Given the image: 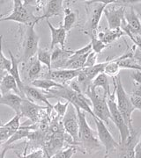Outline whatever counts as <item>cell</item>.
<instances>
[{
	"label": "cell",
	"instance_id": "cell-1",
	"mask_svg": "<svg viewBox=\"0 0 141 158\" xmlns=\"http://www.w3.org/2000/svg\"><path fill=\"white\" fill-rule=\"evenodd\" d=\"M46 98H63L73 105L75 107L83 110L86 113H88L94 117V113L91 107V102L84 96L83 93L77 92L73 90L69 85H64L61 88L51 89L49 91H44Z\"/></svg>",
	"mask_w": 141,
	"mask_h": 158
},
{
	"label": "cell",
	"instance_id": "cell-2",
	"mask_svg": "<svg viewBox=\"0 0 141 158\" xmlns=\"http://www.w3.org/2000/svg\"><path fill=\"white\" fill-rule=\"evenodd\" d=\"M114 80H115V86H116L117 106L121 115L124 118L125 123L129 127V129L131 130L133 128L131 115L136 109L131 103L130 95L127 94V92L124 90V85L121 81V77L119 76H117L116 77H114Z\"/></svg>",
	"mask_w": 141,
	"mask_h": 158
},
{
	"label": "cell",
	"instance_id": "cell-3",
	"mask_svg": "<svg viewBox=\"0 0 141 158\" xmlns=\"http://www.w3.org/2000/svg\"><path fill=\"white\" fill-rule=\"evenodd\" d=\"M75 108L79 118V143L83 146L85 150L93 151L100 148L99 141L95 137L93 130L87 123L84 111L78 107Z\"/></svg>",
	"mask_w": 141,
	"mask_h": 158
},
{
	"label": "cell",
	"instance_id": "cell-4",
	"mask_svg": "<svg viewBox=\"0 0 141 158\" xmlns=\"http://www.w3.org/2000/svg\"><path fill=\"white\" fill-rule=\"evenodd\" d=\"M41 20L40 16H35L30 10H28L24 5V1L14 0L13 1V10L10 15L0 19L2 21H15L26 25L27 27L35 26Z\"/></svg>",
	"mask_w": 141,
	"mask_h": 158
},
{
	"label": "cell",
	"instance_id": "cell-5",
	"mask_svg": "<svg viewBox=\"0 0 141 158\" xmlns=\"http://www.w3.org/2000/svg\"><path fill=\"white\" fill-rule=\"evenodd\" d=\"M88 97L92 105V111L94 113V117L101 119L106 125H109L110 122V112L108 106L107 97L98 95L95 89L90 88L85 93Z\"/></svg>",
	"mask_w": 141,
	"mask_h": 158
},
{
	"label": "cell",
	"instance_id": "cell-6",
	"mask_svg": "<svg viewBox=\"0 0 141 158\" xmlns=\"http://www.w3.org/2000/svg\"><path fill=\"white\" fill-rule=\"evenodd\" d=\"M107 102L108 108H109V112H110V119L117 127L120 134V139H121L120 144H124L130 135L129 127L126 125L123 116L119 112L117 106V102L114 99V96L110 95L107 98Z\"/></svg>",
	"mask_w": 141,
	"mask_h": 158
},
{
	"label": "cell",
	"instance_id": "cell-7",
	"mask_svg": "<svg viewBox=\"0 0 141 158\" xmlns=\"http://www.w3.org/2000/svg\"><path fill=\"white\" fill-rule=\"evenodd\" d=\"M62 123L66 133L72 137L74 144L79 143V118L73 105H69L67 111L62 118Z\"/></svg>",
	"mask_w": 141,
	"mask_h": 158
},
{
	"label": "cell",
	"instance_id": "cell-8",
	"mask_svg": "<svg viewBox=\"0 0 141 158\" xmlns=\"http://www.w3.org/2000/svg\"><path fill=\"white\" fill-rule=\"evenodd\" d=\"M93 118L95 119V123L99 140L101 141L102 145L105 147V149H106V156H108L110 151L118 148L119 144L113 138L112 135L108 131L107 126L105 125V123L102 122L101 119H99V118H96V117H93Z\"/></svg>",
	"mask_w": 141,
	"mask_h": 158
},
{
	"label": "cell",
	"instance_id": "cell-9",
	"mask_svg": "<svg viewBox=\"0 0 141 158\" xmlns=\"http://www.w3.org/2000/svg\"><path fill=\"white\" fill-rule=\"evenodd\" d=\"M39 50V36L34 30V26L28 27L24 40V55L22 60L32 59Z\"/></svg>",
	"mask_w": 141,
	"mask_h": 158
},
{
	"label": "cell",
	"instance_id": "cell-10",
	"mask_svg": "<svg viewBox=\"0 0 141 158\" xmlns=\"http://www.w3.org/2000/svg\"><path fill=\"white\" fill-rule=\"evenodd\" d=\"M115 3V2H114ZM105 17L107 19L109 30H116L121 28V26L124 23V6H117L114 5H108L103 11Z\"/></svg>",
	"mask_w": 141,
	"mask_h": 158
},
{
	"label": "cell",
	"instance_id": "cell-11",
	"mask_svg": "<svg viewBox=\"0 0 141 158\" xmlns=\"http://www.w3.org/2000/svg\"><path fill=\"white\" fill-rule=\"evenodd\" d=\"M81 69H51L48 70L45 78L53 80L56 83L63 85H66V83L72 82L73 79L77 78Z\"/></svg>",
	"mask_w": 141,
	"mask_h": 158
},
{
	"label": "cell",
	"instance_id": "cell-12",
	"mask_svg": "<svg viewBox=\"0 0 141 158\" xmlns=\"http://www.w3.org/2000/svg\"><path fill=\"white\" fill-rule=\"evenodd\" d=\"M45 109H48V113H51V110L47 106H39L35 103L29 101L27 98H23L20 108V115L21 117H27L35 124V122L38 121L41 112Z\"/></svg>",
	"mask_w": 141,
	"mask_h": 158
},
{
	"label": "cell",
	"instance_id": "cell-13",
	"mask_svg": "<svg viewBox=\"0 0 141 158\" xmlns=\"http://www.w3.org/2000/svg\"><path fill=\"white\" fill-rule=\"evenodd\" d=\"M73 54V51L56 46L51 52V69H64L65 63Z\"/></svg>",
	"mask_w": 141,
	"mask_h": 158
},
{
	"label": "cell",
	"instance_id": "cell-14",
	"mask_svg": "<svg viewBox=\"0 0 141 158\" xmlns=\"http://www.w3.org/2000/svg\"><path fill=\"white\" fill-rule=\"evenodd\" d=\"M115 1L113 0H109V1H102V2H97L96 6L92 11V14H91V20H90V27L91 31H92V34L91 36H95L97 37V29L99 27V23L101 21L102 14L104 9L107 7L108 5L114 4Z\"/></svg>",
	"mask_w": 141,
	"mask_h": 158
},
{
	"label": "cell",
	"instance_id": "cell-15",
	"mask_svg": "<svg viewBox=\"0 0 141 158\" xmlns=\"http://www.w3.org/2000/svg\"><path fill=\"white\" fill-rule=\"evenodd\" d=\"M23 93H24L25 98L28 99L29 101L35 103L37 105H38V103L44 104L45 106H47L50 110L53 109V106L49 102L45 94L41 92L40 90H38L33 86H26L25 85V87L23 89Z\"/></svg>",
	"mask_w": 141,
	"mask_h": 158
},
{
	"label": "cell",
	"instance_id": "cell-16",
	"mask_svg": "<svg viewBox=\"0 0 141 158\" xmlns=\"http://www.w3.org/2000/svg\"><path fill=\"white\" fill-rule=\"evenodd\" d=\"M46 22L48 24L49 27L51 29V49L53 50L56 45H59L61 48H64V44H65V39H66V34L67 32L64 30L61 25L59 27H54L53 25L51 24L49 19L46 20Z\"/></svg>",
	"mask_w": 141,
	"mask_h": 158
},
{
	"label": "cell",
	"instance_id": "cell-17",
	"mask_svg": "<svg viewBox=\"0 0 141 158\" xmlns=\"http://www.w3.org/2000/svg\"><path fill=\"white\" fill-rule=\"evenodd\" d=\"M23 98L16 93H7L0 96V105L11 108L16 114H20V108Z\"/></svg>",
	"mask_w": 141,
	"mask_h": 158
},
{
	"label": "cell",
	"instance_id": "cell-18",
	"mask_svg": "<svg viewBox=\"0 0 141 158\" xmlns=\"http://www.w3.org/2000/svg\"><path fill=\"white\" fill-rule=\"evenodd\" d=\"M62 0H51L49 1L46 5L44 14L40 16L41 19H46V20L49 18H52L54 16H61L64 13V4Z\"/></svg>",
	"mask_w": 141,
	"mask_h": 158
},
{
	"label": "cell",
	"instance_id": "cell-19",
	"mask_svg": "<svg viewBox=\"0 0 141 158\" xmlns=\"http://www.w3.org/2000/svg\"><path fill=\"white\" fill-rule=\"evenodd\" d=\"M10 91H14V93L23 98L15 79L13 78L10 74H6L3 77V78L1 79L0 92H1V95H5L7 93H10Z\"/></svg>",
	"mask_w": 141,
	"mask_h": 158
},
{
	"label": "cell",
	"instance_id": "cell-20",
	"mask_svg": "<svg viewBox=\"0 0 141 158\" xmlns=\"http://www.w3.org/2000/svg\"><path fill=\"white\" fill-rule=\"evenodd\" d=\"M9 55H10V57H11V67L10 69V70L8 71V74H10L11 77L15 79L18 87H19V89L20 90L21 94H22L23 98H25L24 93H23V89L25 87V85L23 84L22 80L20 78V70H19V65H20V62H22V59H17L16 57H14V56L12 55V53L10 50H9Z\"/></svg>",
	"mask_w": 141,
	"mask_h": 158
},
{
	"label": "cell",
	"instance_id": "cell-21",
	"mask_svg": "<svg viewBox=\"0 0 141 158\" xmlns=\"http://www.w3.org/2000/svg\"><path fill=\"white\" fill-rule=\"evenodd\" d=\"M133 54L132 52H128L124 54L122 56L118 57L117 62H118V65L120 69H128L132 70H141V66L137 62L135 59L132 58Z\"/></svg>",
	"mask_w": 141,
	"mask_h": 158
},
{
	"label": "cell",
	"instance_id": "cell-22",
	"mask_svg": "<svg viewBox=\"0 0 141 158\" xmlns=\"http://www.w3.org/2000/svg\"><path fill=\"white\" fill-rule=\"evenodd\" d=\"M91 87L94 89L97 88H102L103 90V95L107 97V98L111 95L110 93V85H109V81H108V77L104 73L100 74L96 77L92 81Z\"/></svg>",
	"mask_w": 141,
	"mask_h": 158
},
{
	"label": "cell",
	"instance_id": "cell-23",
	"mask_svg": "<svg viewBox=\"0 0 141 158\" xmlns=\"http://www.w3.org/2000/svg\"><path fill=\"white\" fill-rule=\"evenodd\" d=\"M88 54L84 55V56H76L73 54L71 57L68 59V61L64 65V69H73V70H78V69H84L85 63L86 61Z\"/></svg>",
	"mask_w": 141,
	"mask_h": 158
},
{
	"label": "cell",
	"instance_id": "cell-24",
	"mask_svg": "<svg viewBox=\"0 0 141 158\" xmlns=\"http://www.w3.org/2000/svg\"><path fill=\"white\" fill-rule=\"evenodd\" d=\"M31 85L35 88H39L42 89L44 91H49L51 89H55V88H61L64 85H60L58 83H56L53 80L48 78H42V79H34V81L31 82Z\"/></svg>",
	"mask_w": 141,
	"mask_h": 158
},
{
	"label": "cell",
	"instance_id": "cell-25",
	"mask_svg": "<svg viewBox=\"0 0 141 158\" xmlns=\"http://www.w3.org/2000/svg\"><path fill=\"white\" fill-rule=\"evenodd\" d=\"M124 34V30L121 28L116 29V30H109L107 32H101L97 34V38L102 40L106 45L110 44L114 40H117L121 36H123Z\"/></svg>",
	"mask_w": 141,
	"mask_h": 158
},
{
	"label": "cell",
	"instance_id": "cell-26",
	"mask_svg": "<svg viewBox=\"0 0 141 158\" xmlns=\"http://www.w3.org/2000/svg\"><path fill=\"white\" fill-rule=\"evenodd\" d=\"M106 62H101V63H96L95 65L92 66V67H88V68L82 69L83 72L86 74V76L90 79L91 81L94 80L96 77L100 74L103 73L104 71V68L106 65Z\"/></svg>",
	"mask_w": 141,
	"mask_h": 158
},
{
	"label": "cell",
	"instance_id": "cell-27",
	"mask_svg": "<svg viewBox=\"0 0 141 158\" xmlns=\"http://www.w3.org/2000/svg\"><path fill=\"white\" fill-rule=\"evenodd\" d=\"M64 23L62 26L66 32H69L73 28V25L76 22L77 14L74 11H71V10L68 8L64 9Z\"/></svg>",
	"mask_w": 141,
	"mask_h": 158
},
{
	"label": "cell",
	"instance_id": "cell-28",
	"mask_svg": "<svg viewBox=\"0 0 141 158\" xmlns=\"http://www.w3.org/2000/svg\"><path fill=\"white\" fill-rule=\"evenodd\" d=\"M32 132H30L28 128H26V127H20V128L19 130H17L13 135L11 136V138L8 140L7 141H6L3 146H10L11 143L15 142V141H19V140H21L23 138H28V136L30 135Z\"/></svg>",
	"mask_w": 141,
	"mask_h": 158
},
{
	"label": "cell",
	"instance_id": "cell-29",
	"mask_svg": "<svg viewBox=\"0 0 141 158\" xmlns=\"http://www.w3.org/2000/svg\"><path fill=\"white\" fill-rule=\"evenodd\" d=\"M119 71H120V67H119L118 62L115 59L112 61H108L106 62L103 73L107 75L108 77H116L117 76H118Z\"/></svg>",
	"mask_w": 141,
	"mask_h": 158
},
{
	"label": "cell",
	"instance_id": "cell-30",
	"mask_svg": "<svg viewBox=\"0 0 141 158\" xmlns=\"http://www.w3.org/2000/svg\"><path fill=\"white\" fill-rule=\"evenodd\" d=\"M42 70V63L37 60V58L32 61L30 65H29V69L28 71V78L31 79L32 81H34V79L40 75V73Z\"/></svg>",
	"mask_w": 141,
	"mask_h": 158
},
{
	"label": "cell",
	"instance_id": "cell-31",
	"mask_svg": "<svg viewBox=\"0 0 141 158\" xmlns=\"http://www.w3.org/2000/svg\"><path fill=\"white\" fill-rule=\"evenodd\" d=\"M36 58L42 64L45 65L49 70H51V52L47 49H39Z\"/></svg>",
	"mask_w": 141,
	"mask_h": 158
},
{
	"label": "cell",
	"instance_id": "cell-32",
	"mask_svg": "<svg viewBox=\"0 0 141 158\" xmlns=\"http://www.w3.org/2000/svg\"><path fill=\"white\" fill-rule=\"evenodd\" d=\"M20 118H21V115L20 114H16L10 121H8L7 123L3 125V127L11 131V132L15 133L17 130L20 128Z\"/></svg>",
	"mask_w": 141,
	"mask_h": 158
},
{
	"label": "cell",
	"instance_id": "cell-33",
	"mask_svg": "<svg viewBox=\"0 0 141 158\" xmlns=\"http://www.w3.org/2000/svg\"><path fill=\"white\" fill-rule=\"evenodd\" d=\"M91 45H92V51H94L96 54H100L102 53V51L104 50L106 48H107V45L95 36H91Z\"/></svg>",
	"mask_w": 141,
	"mask_h": 158
},
{
	"label": "cell",
	"instance_id": "cell-34",
	"mask_svg": "<svg viewBox=\"0 0 141 158\" xmlns=\"http://www.w3.org/2000/svg\"><path fill=\"white\" fill-rule=\"evenodd\" d=\"M11 67V60L7 59L4 54H3V49H2V36L0 37V70H5V71H9Z\"/></svg>",
	"mask_w": 141,
	"mask_h": 158
},
{
	"label": "cell",
	"instance_id": "cell-35",
	"mask_svg": "<svg viewBox=\"0 0 141 158\" xmlns=\"http://www.w3.org/2000/svg\"><path fill=\"white\" fill-rule=\"evenodd\" d=\"M77 148L74 147H69L64 149H61L56 153L51 158H72L73 156L76 153Z\"/></svg>",
	"mask_w": 141,
	"mask_h": 158
},
{
	"label": "cell",
	"instance_id": "cell-36",
	"mask_svg": "<svg viewBox=\"0 0 141 158\" xmlns=\"http://www.w3.org/2000/svg\"><path fill=\"white\" fill-rule=\"evenodd\" d=\"M69 105H70L69 102L66 101L65 103H62L60 100H58V101L56 102V105L53 106V109L56 111V113H57L58 117H62L63 118L64 116L65 113H66V111H67V108L69 106Z\"/></svg>",
	"mask_w": 141,
	"mask_h": 158
},
{
	"label": "cell",
	"instance_id": "cell-37",
	"mask_svg": "<svg viewBox=\"0 0 141 158\" xmlns=\"http://www.w3.org/2000/svg\"><path fill=\"white\" fill-rule=\"evenodd\" d=\"M130 97L131 103L135 109L141 111V90L139 88H137Z\"/></svg>",
	"mask_w": 141,
	"mask_h": 158
},
{
	"label": "cell",
	"instance_id": "cell-38",
	"mask_svg": "<svg viewBox=\"0 0 141 158\" xmlns=\"http://www.w3.org/2000/svg\"><path fill=\"white\" fill-rule=\"evenodd\" d=\"M13 134H14L13 132H11L6 127H4L3 126H1L0 127V142L5 143L13 135Z\"/></svg>",
	"mask_w": 141,
	"mask_h": 158
},
{
	"label": "cell",
	"instance_id": "cell-39",
	"mask_svg": "<svg viewBox=\"0 0 141 158\" xmlns=\"http://www.w3.org/2000/svg\"><path fill=\"white\" fill-rule=\"evenodd\" d=\"M97 55L98 54L95 53L94 51H91L90 53L88 54V56H87L84 68H88V67H92V66L95 65L96 60H97Z\"/></svg>",
	"mask_w": 141,
	"mask_h": 158
},
{
	"label": "cell",
	"instance_id": "cell-40",
	"mask_svg": "<svg viewBox=\"0 0 141 158\" xmlns=\"http://www.w3.org/2000/svg\"><path fill=\"white\" fill-rule=\"evenodd\" d=\"M91 51H92V45H91V43H89V44H87L83 48L78 49V50H74L73 54L76 55V56H84V55H86V54H89Z\"/></svg>",
	"mask_w": 141,
	"mask_h": 158
},
{
	"label": "cell",
	"instance_id": "cell-41",
	"mask_svg": "<svg viewBox=\"0 0 141 158\" xmlns=\"http://www.w3.org/2000/svg\"><path fill=\"white\" fill-rule=\"evenodd\" d=\"M130 77L136 83L141 85V70H133V72L130 74Z\"/></svg>",
	"mask_w": 141,
	"mask_h": 158
},
{
	"label": "cell",
	"instance_id": "cell-42",
	"mask_svg": "<svg viewBox=\"0 0 141 158\" xmlns=\"http://www.w3.org/2000/svg\"><path fill=\"white\" fill-rule=\"evenodd\" d=\"M3 147H4L3 150L0 152V158H5V156H6V151L9 149V146H3Z\"/></svg>",
	"mask_w": 141,
	"mask_h": 158
},
{
	"label": "cell",
	"instance_id": "cell-43",
	"mask_svg": "<svg viewBox=\"0 0 141 158\" xmlns=\"http://www.w3.org/2000/svg\"><path fill=\"white\" fill-rule=\"evenodd\" d=\"M5 3H6V1H0V7L3 6V5H4Z\"/></svg>",
	"mask_w": 141,
	"mask_h": 158
},
{
	"label": "cell",
	"instance_id": "cell-44",
	"mask_svg": "<svg viewBox=\"0 0 141 158\" xmlns=\"http://www.w3.org/2000/svg\"><path fill=\"white\" fill-rule=\"evenodd\" d=\"M1 126H3V124H2V121L0 120V127H1Z\"/></svg>",
	"mask_w": 141,
	"mask_h": 158
},
{
	"label": "cell",
	"instance_id": "cell-45",
	"mask_svg": "<svg viewBox=\"0 0 141 158\" xmlns=\"http://www.w3.org/2000/svg\"><path fill=\"white\" fill-rule=\"evenodd\" d=\"M139 89L141 90V85H139Z\"/></svg>",
	"mask_w": 141,
	"mask_h": 158
}]
</instances>
